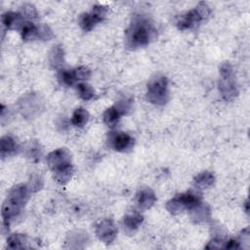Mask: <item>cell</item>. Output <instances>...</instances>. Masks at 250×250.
I'll return each instance as SVG.
<instances>
[{"mask_svg": "<svg viewBox=\"0 0 250 250\" xmlns=\"http://www.w3.org/2000/svg\"><path fill=\"white\" fill-rule=\"evenodd\" d=\"M96 234L101 241L108 244L115 239L117 234V228L111 220L105 219L97 225Z\"/></svg>", "mask_w": 250, "mask_h": 250, "instance_id": "ba28073f", "label": "cell"}, {"mask_svg": "<svg viewBox=\"0 0 250 250\" xmlns=\"http://www.w3.org/2000/svg\"><path fill=\"white\" fill-rule=\"evenodd\" d=\"M151 23L145 18H135L130 27L126 30V45L131 48L146 46L154 35Z\"/></svg>", "mask_w": 250, "mask_h": 250, "instance_id": "3957f363", "label": "cell"}, {"mask_svg": "<svg viewBox=\"0 0 250 250\" xmlns=\"http://www.w3.org/2000/svg\"><path fill=\"white\" fill-rule=\"evenodd\" d=\"M143 222V216L137 211H131L127 213L123 219V226L126 231L134 232L138 229Z\"/></svg>", "mask_w": 250, "mask_h": 250, "instance_id": "8fae6325", "label": "cell"}, {"mask_svg": "<svg viewBox=\"0 0 250 250\" xmlns=\"http://www.w3.org/2000/svg\"><path fill=\"white\" fill-rule=\"evenodd\" d=\"M109 145L117 151H125L133 146L134 139L124 132H116L109 136Z\"/></svg>", "mask_w": 250, "mask_h": 250, "instance_id": "9c48e42d", "label": "cell"}, {"mask_svg": "<svg viewBox=\"0 0 250 250\" xmlns=\"http://www.w3.org/2000/svg\"><path fill=\"white\" fill-rule=\"evenodd\" d=\"M147 100L154 104H164L169 99L168 80L165 76L156 75L147 83Z\"/></svg>", "mask_w": 250, "mask_h": 250, "instance_id": "277c9868", "label": "cell"}, {"mask_svg": "<svg viewBox=\"0 0 250 250\" xmlns=\"http://www.w3.org/2000/svg\"><path fill=\"white\" fill-rule=\"evenodd\" d=\"M89 119V113L88 111L83 108V107H78L74 110L72 117H71V122L74 126L77 127H83Z\"/></svg>", "mask_w": 250, "mask_h": 250, "instance_id": "d6986e66", "label": "cell"}, {"mask_svg": "<svg viewBox=\"0 0 250 250\" xmlns=\"http://www.w3.org/2000/svg\"><path fill=\"white\" fill-rule=\"evenodd\" d=\"M21 34L23 40H30L40 37V27L31 21H24L21 27Z\"/></svg>", "mask_w": 250, "mask_h": 250, "instance_id": "4fadbf2b", "label": "cell"}, {"mask_svg": "<svg viewBox=\"0 0 250 250\" xmlns=\"http://www.w3.org/2000/svg\"><path fill=\"white\" fill-rule=\"evenodd\" d=\"M63 61V52L60 46H56L53 48L50 54V62L55 67H59L62 65Z\"/></svg>", "mask_w": 250, "mask_h": 250, "instance_id": "44dd1931", "label": "cell"}, {"mask_svg": "<svg viewBox=\"0 0 250 250\" xmlns=\"http://www.w3.org/2000/svg\"><path fill=\"white\" fill-rule=\"evenodd\" d=\"M59 79L61 83L65 86H71L76 81L73 70H66V69L61 70L59 74Z\"/></svg>", "mask_w": 250, "mask_h": 250, "instance_id": "7402d4cb", "label": "cell"}, {"mask_svg": "<svg viewBox=\"0 0 250 250\" xmlns=\"http://www.w3.org/2000/svg\"><path fill=\"white\" fill-rule=\"evenodd\" d=\"M28 238L27 236L21 234V233H15L8 237L7 239V246L10 249H21V248H27Z\"/></svg>", "mask_w": 250, "mask_h": 250, "instance_id": "2e32d148", "label": "cell"}, {"mask_svg": "<svg viewBox=\"0 0 250 250\" xmlns=\"http://www.w3.org/2000/svg\"><path fill=\"white\" fill-rule=\"evenodd\" d=\"M121 115H123V113L121 112V110L115 104L111 107H108L104 112V122L108 127H114L116 125V123L118 122Z\"/></svg>", "mask_w": 250, "mask_h": 250, "instance_id": "9a60e30c", "label": "cell"}, {"mask_svg": "<svg viewBox=\"0 0 250 250\" xmlns=\"http://www.w3.org/2000/svg\"><path fill=\"white\" fill-rule=\"evenodd\" d=\"M17 149V144L13 138L10 136H4L0 141V150L1 155L6 156L14 153Z\"/></svg>", "mask_w": 250, "mask_h": 250, "instance_id": "e0dca14e", "label": "cell"}, {"mask_svg": "<svg viewBox=\"0 0 250 250\" xmlns=\"http://www.w3.org/2000/svg\"><path fill=\"white\" fill-rule=\"evenodd\" d=\"M30 191V188L23 184L17 185L12 188L2 205L1 214L6 226H9L10 222L20 214L29 198Z\"/></svg>", "mask_w": 250, "mask_h": 250, "instance_id": "7a4b0ae2", "label": "cell"}, {"mask_svg": "<svg viewBox=\"0 0 250 250\" xmlns=\"http://www.w3.org/2000/svg\"><path fill=\"white\" fill-rule=\"evenodd\" d=\"M76 89H77L79 97L81 99H83L84 101H89V100H91L95 96L94 89L90 85H88L86 83H79L77 85Z\"/></svg>", "mask_w": 250, "mask_h": 250, "instance_id": "ffe728a7", "label": "cell"}, {"mask_svg": "<svg viewBox=\"0 0 250 250\" xmlns=\"http://www.w3.org/2000/svg\"><path fill=\"white\" fill-rule=\"evenodd\" d=\"M209 15H210L209 7L205 3L201 2L196 6V8L187 12L183 16H180L177 21V25L182 30L191 29L196 27L203 20L208 18Z\"/></svg>", "mask_w": 250, "mask_h": 250, "instance_id": "5b68a950", "label": "cell"}, {"mask_svg": "<svg viewBox=\"0 0 250 250\" xmlns=\"http://www.w3.org/2000/svg\"><path fill=\"white\" fill-rule=\"evenodd\" d=\"M136 201L140 208L148 209L155 203L156 196L150 188H144L138 191Z\"/></svg>", "mask_w": 250, "mask_h": 250, "instance_id": "30bf717a", "label": "cell"}, {"mask_svg": "<svg viewBox=\"0 0 250 250\" xmlns=\"http://www.w3.org/2000/svg\"><path fill=\"white\" fill-rule=\"evenodd\" d=\"M106 15L105 7L96 5L90 13H83L80 15L78 21L81 28L85 31H90L97 23L101 22Z\"/></svg>", "mask_w": 250, "mask_h": 250, "instance_id": "52a82bcc", "label": "cell"}, {"mask_svg": "<svg viewBox=\"0 0 250 250\" xmlns=\"http://www.w3.org/2000/svg\"><path fill=\"white\" fill-rule=\"evenodd\" d=\"M215 182V177L211 172L205 171L198 174L193 179V185L198 188H208L213 186Z\"/></svg>", "mask_w": 250, "mask_h": 250, "instance_id": "5bb4252c", "label": "cell"}, {"mask_svg": "<svg viewBox=\"0 0 250 250\" xmlns=\"http://www.w3.org/2000/svg\"><path fill=\"white\" fill-rule=\"evenodd\" d=\"M76 80H86L90 77L91 71L86 66H79L73 70Z\"/></svg>", "mask_w": 250, "mask_h": 250, "instance_id": "603a6c76", "label": "cell"}, {"mask_svg": "<svg viewBox=\"0 0 250 250\" xmlns=\"http://www.w3.org/2000/svg\"><path fill=\"white\" fill-rule=\"evenodd\" d=\"M224 247L227 249H237L239 248V242L236 240L230 239L228 242H226V245Z\"/></svg>", "mask_w": 250, "mask_h": 250, "instance_id": "cb8c5ba5", "label": "cell"}, {"mask_svg": "<svg viewBox=\"0 0 250 250\" xmlns=\"http://www.w3.org/2000/svg\"><path fill=\"white\" fill-rule=\"evenodd\" d=\"M190 215H191V219H193L195 222L204 221L209 218L210 211L207 206L203 205V203L200 202L198 205L190 209Z\"/></svg>", "mask_w": 250, "mask_h": 250, "instance_id": "ac0fdd59", "label": "cell"}, {"mask_svg": "<svg viewBox=\"0 0 250 250\" xmlns=\"http://www.w3.org/2000/svg\"><path fill=\"white\" fill-rule=\"evenodd\" d=\"M47 162L54 174L55 180L61 184H66L72 177L73 167L71 164V153L65 147L53 150L47 156Z\"/></svg>", "mask_w": 250, "mask_h": 250, "instance_id": "6da1fadb", "label": "cell"}, {"mask_svg": "<svg viewBox=\"0 0 250 250\" xmlns=\"http://www.w3.org/2000/svg\"><path fill=\"white\" fill-rule=\"evenodd\" d=\"M2 22L8 29H16L21 27L23 21V17L21 14L7 12L2 16Z\"/></svg>", "mask_w": 250, "mask_h": 250, "instance_id": "7c38bea8", "label": "cell"}, {"mask_svg": "<svg viewBox=\"0 0 250 250\" xmlns=\"http://www.w3.org/2000/svg\"><path fill=\"white\" fill-rule=\"evenodd\" d=\"M220 73L221 79L219 83V89L226 100H230L237 95L231 65L229 62H224L220 68Z\"/></svg>", "mask_w": 250, "mask_h": 250, "instance_id": "8992f818", "label": "cell"}]
</instances>
